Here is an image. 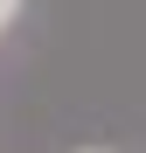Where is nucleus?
I'll list each match as a JSON object with an SVG mask.
<instances>
[{"label":"nucleus","instance_id":"obj_1","mask_svg":"<svg viewBox=\"0 0 146 153\" xmlns=\"http://www.w3.org/2000/svg\"><path fill=\"white\" fill-rule=\"evenodd\" d=\"M14 14H21V0H0V35L14 28Z\"/></svg>","mask_w":146,"mask_h":153},{"label":"nucleus","instance_id":"obj_2","mask_svg":"<svg viewBox=\"0 0 146 153\" xmlns=\"http://www.w3.org/2000/svg\"><path fill=\"white\" fill-rule=\"evenodd\" d=\"M84 153H97V146H84Z\"/></svg>","mask_w":146,"mask_h":153}]
</instances>
